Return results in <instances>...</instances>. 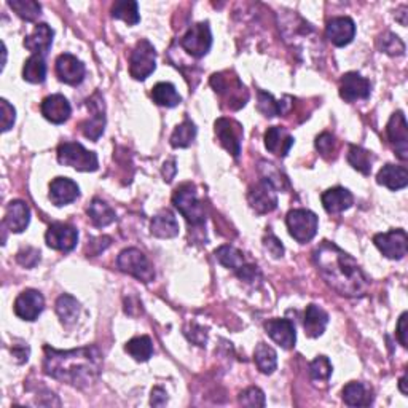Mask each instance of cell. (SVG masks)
Here are the masks:
<instances>
[{"label": "cell", "mask_w": 408, "mask_h": 408, "mask_svg": "<svg viewBox=\"0 0 408 408\" xmlns=\"http://www.w3.org/2000/svg\"><path fill=\"white\" fill-rule=\"evenodd\" d=\"M260 174L262 180L271 183L276 190H284L289 185L287 178H285L275 165H271L268 161H260Z\"/></svg>", "instance_id": "cell-43"}, {"label": "cell", "mask_w": 408, "mask_h": 408, "mask_svg": "<svg viewBox=\"0 0 408 408\" xmlns=\"http://www.w3.org/2000/svg\"><path fill=\"white\" fill-rule=\"evenodd\" d=\"M86 107L91 113V118L80 125L81 133L90 141H98L106 128V106L101 93H94L90 99H86Z\"/></svg>", "instance_id": "cell-11"}, {"label": "cell", "mask_w": 408, "mask_h": 408, "mask_svg": "<svg viewBox=\"0 0 408 408\" xmlns=\"http://www.w3.org/2000/svg\"><path fill=\"white\" fill-rule=\"evenodd\" d=\"M373 160L375 158H373L372 152L365 151V148L359 147V146H350L348 161H350V165L356 169V171L362 173L364 175H369L372 173Z\"/></svg>", "instance_id": "cell-39"}, {"label": "cell", "mask_w": 408, "mask_h": 408, "mask_svg": "<svg viewBox=\"0 0 408 408\" xmlns=\"http://www.w3.org/2000/svg\"><path fill=\"white\" fill-rule=\"evenodd\" d=\"M156 69V51L148 40L142 39L136 44L129 56V73L134 80H146Z\"/></svg>", "instance_id": "cell-8"}, {"label": "cell", "mask_w": 408, "mask_h": 408, "mask_svg": "<svg viewBox=\"0 0 408 408\" xmlns=\"http://www.w3.org/2000/svg\"><path fill=\"white\" fill-rule=\"evenodd\" d=\"M236 275L241 281H246V282L254 284V285H255V282L262 281V273H260V270L255 267V265L246 263L240 271H238Z\"/></svg>", "instance_id": "cell-51"}, {"label": "cell", "mask_w": 408, "mask_h": 408, "mask_svg": "<svg viewBox=\"0 0 408 408\" xmlns=\"http://www.w3.org/2000/svg\"><path fill=\"white\" fill-rule=\"evenodd\" d=\"M407 317L408 315L407 312H402V316L399 319V324H397V340L400 342V345L407 348L408 346V338H407Z\"/></svg>", "instance_id": "cell-53"}, {"label": "cell", "mask_w": 408, "mask_h": 408, "mask_svg": "<svg viewBox=\"0 0 408 408\" xmlns=\"http://www.w3.org/2000/svg\"><path fill=\"white\" fill-rule=\"evenodd\" d=\"M248 201L257 214H268L277 208V193L271 183L260 180L249 190Z\"/></svg>", "instance_id": "cell-16"}, {"label": "cell", "mask_w": 408, "mask_h": 408, "mask_svg": "<svg viewBox=\"0 0 408 408\" xmlns=\"http://www.w3.org/2000/svg\"><path fill=\"white\" fill-rule=\"evenodd\" d=\"M240 404L244 407H265V394L258 387H248L240 394Z\"/></svg>", "instance_id": "cell-47"}, {"label": "cell", "mask_w": 408, "mask_h": 408, "mask_svg": "<svg viewBox=\"0 0 408 408\" xmlns=\"http://www.w3.org/2000/svg\"><path fill=\"white\" fill-rule=\"evenodd\" d=\"M53 37H54V31L46 23H40L36 26V29L24 39V46L29 51H32V54H40L44 56L50 51L51 45H53Z\"/></svg>", "instance_id": "cell-26"}, {"label": "cell", "mask_w": 408, "mask_h": 408, "mask_svg": "<svg viewBox=\"0 0 408 408\" xmlns=\"http://www.w3.org/2000/svg\"><path fill=\"white\" fill-rule=\"evenodd\" d=\"M166 402H168V392L163 389V387H160V386L153 387L152 397H151V404L153 407H163V405H166Z\"/></svg>", "instance_id": "cell-54"}, {"label": "cell", "mask_w": 408, "mask_h": 408, "mask_svg": "<svg viewBox=\"0 0 408 408\" xmlns=\"http://www.w3.org/2000/svg\"><path fill=\"white\" fill-rule=\"evenodd\" d=\"M46 246L61 250V253H71L78 243V231L69 223H53L45 235Z\"/></svg>", "instance_id": "cell-13"}, {"label": "cell", "mask_w": 408, "mask_h": 408, "mask_svg": "<svg viewBox=\"0 0 408 408\" xmlns=\"http://www.w3.org/2000/svg\"><path fill=\"white\" fill-rule=\"evenodd\" d=\"M173 204L179 209V213L185 217V220L193 227H200L206 223V210L204 204L198 198L195 185L192 183H183L182 187L175 190L173 196Z\"/></svg>", "instance_id": "cell-3"}, {"label": "cell", "mask_w": 408, "mask_h": 408, "mask_svg": "<svg viewBox=\"0 0 408 408\" xmlns=\"http://www.w3.org/2000/svg\"><path fill=\"white\" fill-rule=\"evenodd\" d=\"M372 93L370 81L357 72L345 73L340 80V96L346 102H356L360 99H369Z\"/></svg>", "instance_id": "cell-17"}, {"label": "cell", "mask_w": 408, "mask_h": 408, "mask_svg": "<svg viewBox=\"0 0 408 408\" xmlns=\"http://www.w3.org/2000/svg\"><path fill=\"white\" fill-rule=\"evenodd\" d=\"M175 173H178V168H175L174 160H169L165 163V165H163V175H165L166 182H171L174 179Z\"/></svg>", "instance_id": "cell-56"}, {"label": "cell", "mask_w": 408, "mask_h": 408, "mask_svg": "<svg viewBox=\"0 0 408 408\" xmlns=\"http://www.w3.org/2000/svg\"><path fill=\"white\" fill-rule=\"evenodd\" d=\"M265 330H267L270 338L280 345L281 348L290 350L295 346V325L289 319H270V321L265 322Z\"/></svg>", "instance_id": "cell-20"}, {"label": "cell", "mask_w": 408, "mask_h": 408, "mask_svg": "<svg viewBox=\"0 0 408 408\" xmlns=\"http://www.w3.org/2000/svg\"><path fill=\"white\" fill-rule=\"evenodd\" d=\"M80 303L77 302V298H73L69 294L61 295L56 300V312L61 319V322L64 325H72L77 322V319L80 316Z\"/></svg>", "instance_id": "cell-32"}, {"label": "cell", "mask_w": 408, "mask_h": 408, "mask_svg": "<svg viewBox=\"0 0 408 408\" xmlns=\"http://www.w3.org/2000/svg\"><path fill=\"white\" fill-rule=\"evenodd\" d=\"M80 196V188L69 178H56L50 183V200L54 206H67Z\"/></svg>", "instance_id": "cell-22"}, {"label": "cell", "mask_w": 408, "mask_h": 408, "mask_svg": "<svg viewBox=\"0 0 408 408\" xmlns=\"http://www.w3.org/2000/svg\"><path fill=\"white\" fill-rule=\"evenodd\" d=\"M31 222V209L21 200L11 201L5 210L4 225L9 227L13 233H23Z\"/></svg>", "instance_id": "cell-23"}, {"label": "cell", "mask_w": 408, "mask_h": 408, "mask_svg": "<svg viewBox=\"0 0 408 408\" xmlns=\"http://www.w3.org/2000/svg\"><path fill=\"white\" fill-rule=\"evenodd\" d=\"M215 134L217 139L225 148L228 153H231L238 158L241 155V141H243V126L238 121L231 118H219L215 121Z\"/></svg>", "instance_id": "cell-12"}, {"label": "cell", "mask_w": 408, "mask_h": 408, "mask_svg": "<svg viewBox=\"0 0 408 408\" xmlns=\"http://www.w3.org/2000/svg\"><path fill=\"white\" fill-rule=\"evenodd\" d=\"M23 78L29 83H44L46 78V64L44 56L32 54L31 58H27L23 67Z\"/></svg>", "instance_id": "cell-36"}, {"label": "cell", "mask_w": 408, "mask_h": 408, "mask_svg": "<svg viewBox=\"0 0 408 408\" xmlns=\"http://www.w3.org/2000/svg\"><path fill=\"white\" fill-rule=\"evenodd\" d=\"M86 213L88 215H90V219L94 225L99 228L111 225V223L117 220V214H115V210L101 198H94L90 203V206H88Z\"/></svg>", "instance_id": "cell-31"}, {"label": "cell", "mask_w": 408, "mask_h": 408, "mask_svg": "<svg viewBox=\"0 0 408 408\" xmlns=\"http://www.w3.org/2000/svg\"><path fill=\"white\" fill-rule=\"evenodd\" d=\"M85 64L71 53H64L56 59L58 78L66 85L77 86L85 78Z\"/></svg>", "instance_id": "cell-18"}, {"label": "cell", "mask_w": 408, "mask_h": 408, "mask_svg": "<svg viewBox=\"0 0 408 408\" xmlns=\"http://www.w3.org/2000/svg\"><path fill=\"white\" fill-rule=\"evenodd\" d=\"M210 86L214 88L217 94H220V96L225 99L227 106L231 111H238V108L244 107L249 99L246 86L241 83L240 78L230 72L214 73V76L210 77Z\"/></svg>", "instance_id": "cell-4"}, {"label": "cell", "mask_w": 408, "mask_h": 408, "mask_svg": "<svg viewBox=\"0 0 408 408\" xmlns=\"http://www.w3.org/2000/svg\"><path fill=\"white\" fill-rule=\"evenodd\" d=\"M151 231L156 238L169 240V238H175L179 235V222L171 210H161L160 214L153 217L151 223Z\"/></svg>", "instance_id": "cell-29"}, {"label": "cell", "mask_w": 408, "mask_h": 408, "mask_svg": "<svg viewBox=\"0 0 408 408\" xmlns=\"http://www.w3.org/2000/svg\"><path fill=\"white\" fill-rule=\"evenodd\" d=\"M182 49L185 50L190 56L203 58L209 53L213 46V34H210L209 23H196L185 32V36L180 39Z\"/></svg>", "instance_id": "cell-9"}, {"label": "cell", "mask_w": 408, "mask_h": 408, "mask_svg": "<svg viewBox=\"0 0 408 408\" xmlns=\"http://www.w3.org/2000/svg\"><path fill=\"white\" fill-rule=\"evenodd\" d=\"M405 11H407V6L404 5L402 9H400V11L396 13V19H397V21H399L400 24H402V26H407V19H405L407 13H405Z\"/></svg>", "instance_id": "cell-57"}, {"label": "cell", "mask_w": 408, "mask_h": 408, "mask_svg": "<svg viewBox=\"0 0 408 408\" xmlns=\"http://www.w3.org/2000/svg\"><path fill=\"white\" fill-rule=\"evenodd\" d=\"M316 148L324 158H335L337 156V139L332 133H322L316 138Z\"/></svg>", "instance_id": "cell-46"}, {"label": "cell", "mask_w": 408, "mask_h": 408, "mask_svg": "<svg viewBox=\"0 0 408 408\" xmlns=\"http://www.w3.org/2000/svg\"><path fill=\"white\" fill-rule=\"evenodd\" d=\"M11 355H13V357L16 359L18 364L27 362V359H29V348H27V346H23V345H16L11 348Z\"/></svg>", "instance_id": "cell-55"}, {"label": "cell", "mask_w": 408, "mask_h": 408, "mask_svg": "<svg viewBox=\"0 0 408 408\" xmlns=\"http://www.w3.org/2000/svg\"><path fill=\"white\" fill-rule=\"evenodd\" d=\"M44 117L51 121L53 125H63L71 117V104L63 94H51V96L45 98L42 106H40Z\"/></svg>", "instance_id": "cell-21"}, {"label": "cell", "mask_w": 408, "mask_h": 408, "mask_svg": "<svg viewBox=\"0 0 408 408\" xmlns=\"http://www.w3.org/2000/svg\"><path fill=\"white\" fill-rule=\"evenodd\" d=\"M294 138L289 134L285 128L281 126H271L265 133V147L270 153H275L276 156H287L292 146H294Z\"/></svg>", "instance_id": "cell-24"}, {"label": "cell", "mask_w": 408, "mask_h": 408, "mask_svg": "<svg viewBox=\"0 0 408 408\" xmlns=\"http://www.w3.org/2000/svg\"><path fill=\"white\" fill-rule=\"evenodd\" d=\"M117 267L120 271L128 273L129 276H133L142 282H152L155 280V270L152 263L148 262L144 253H141L136 248L121 250L117 258Z\"/></svg>", "instance_id": "cell-6"}, {"label": "cell", "mask_w": 408, "mask_h": 408, "mask_svg": "<svg viewBox=\"0 0 408 408\" xmlns=\"http://www.w3.org/2000/svg\"><path fill=\"white\" fill-rule=\"evenodd\" d=\"M44 351V372L58 382L73 387H88L101 375L102 352L98 346L59 351L45 345Z\"/></svg>", "instance_id": "cell-2"}, {"label": "cell", "mask_w": 408, "mask_h": 408, "mask_svg": "<svg viewBox=\"0 0 408 408\" xmlns=\"http://www.w3.org/2000/svg\"><path fill=\"white\" fill-rule=\"evenodd\" d=\"M343 402L348 407H369L373 402L372 389L359 382H351L343 389Z\"/></svg>", "instance_id": "cell-30"}, {"label": "cell", "mask_w": 408, "mask_h": 408, "mask_svg": "<svg viewBox=\"0 0 408 408\" xmlns=\"http://www.w3.org/2000/svg\"><path fill=\"white\" fill-rule=\"evenodd\" d=\"M379 49L389 56H402V54H405V44L392 32L383 34L382 39H379Z\"/></svg>", "instance_id": "cell-45"}, {"label": "cell", "mask_w": 408, "mask_h": 408, "mask_svg": "<svg viewBox=\"0 0 408 408\" xmlns=\"http://www.w3.org/2000/svg\"><path fill=\"white\" fill-rule=\"evenodd\" d=\"M125 351L133 359L138 360V362H146V360L151 359L153 355V343L151 337L147 335L134 337L126 343Z\"/></svg>", "instance_id": "cell-35"}, {"label": "cell", "mask_w": 408, "mask_h": 408, "mask_svg": "<svg viewBox=\"0 0 408 408\" xmlns=\"http://www.w3.org/2000/svg\"><path fill=\"white\" fill-rule=\"evenodd\" d=\"M377 182L379 185H384L389 190H402L408 185V171L405 166H396V165H386L377 175Z\"/></svg>", "instance_id": "cell-28"}, {"label": "cell", "mask_w": 408, "mask_h": 408, "mask_svg": "<svg viewBox=\"0 0 408 408\" xmlns=\"http://www.w3.org/2000/svg\"><path fill=\"white\" fill-rule=\"evenodd\" d=\"M387 139L394 147V152L400 160H408V125L404 112H396L386 126Z\"/></svg>", "instance_id": "cell-15"}, {"label": "cell", "mask_w": 408, "mask_h": 408, "mask_svg": "<svg viewBox=\"0 0 408 408\" xmlns=\"http://www.w3.org/2000/svg\"><path fill=\"white\" fill-rule=\"evenodd\" d=\"M58 161L64 166H71L77 171L93 173L99 168L98 155L78 144V142H64L58 147Z\"/></svg>", "instance_id": "cell-5"}, {"label": "cell", "mask_w": 408, "mask_h": 408, "mask_svg": "<svg viewBox=\"0 0 408 408\" xmlns=\"http://www.w3.org/2000/svg\"><path fill=\"white\" fill-rule=\"evenodd\" d=\"M16 260L19 265H23L26 268H34L40 262V250L36 248L21 249L16 254Z\"/></svg>", "instance_id": "cell-48"}, {"label": "cell", "mask_w": 408, "mask_h": 408, "mask_svg": "<svg viewBox=\"0 0 408 408\" xmlns=\"http://www.w3.org/2000/svg\"><path fill=\"white\" fill-rule=\"evenodd\" d=\"M319 275L340 295L357 298L367 295L370 289V280L359 263L335 243L322 241L312 253Z\"/></svg>", "instance_id": "cell-1"}, {"label": "cell", "mask_w": 408, "mask_h": 408, "mask_svg": "<svg viewBox=\"0 0 408 408\" xmlns=\"http://www.w3.org/2000/svg\"><path fill=\"white\" fill-rule=\"evenodd\" d=\"M10 9L16 13L19 18L26 19V21H37V18L42 15V6L36 0H10Z\"/></svg>", "instance_id": "cell-42"}, {"label": "cell", "mask_w": 408, "mask_h": 408, "mask_svg": "<svg viewBox=\"0 0 408 408\" xmlns=\"http://www.w3.org/2000/svg\"><path fill=\"white\" fill-rule=\"evenodd\" d=\"M322 206L329 214H340L343 210L350 209L355 203V196L351 195L350 190L343 187H333L325 190L321 196Z\"/></svg>", "instance_id": "cell-25"}, {"label": "cell", "mask_w": 408, "mask_h": 408, "mask_svg": "<svg viewBox=\"0 0 408 408\" xmlns=\"http://www.w3.org/2000/svg\"><path fill=\"white\" fill-rule=\"evenodd\" d=\"M196 138V126L193 121L183 120L182 123L174 129L171 136V146L174 148H185L188 147Z\"/></svg>", "instance_id": "cell-41"}, {"label": "cell", "mask_w": 408, "mask_h": 408, "mask_svg": "<svg viewBox=\"0 0 408 408\" xmlns=\"http://www.w3.org/2000/svg\"><path fill=\"white\" fill-rule=\"evenodd\" d=\"M45 308V298L40 294L39 290L27 289L21 292L16 297L15 305H13V310H15V315L23 319V321H36V319L42 315V311Z\"/></svg>", "instance_id": "cell-14"}, {"label": "cell", "mask_w": 408, "mask_h": 408, "mask_svg": "<svg viewBox=\"0 0 408 408\" xmlns=\"http://www.w3.org/2000/svg\"><path fill=\"white\" fill-rule=\"evenodd\" d=\"M327 324H329V315L321 308V306L312 305V303L306 306L305 321H303L306 335L311 338L321 337L325 332Z\"/></svg>", "instance_id": "cell-27"}, {"label": "cell", "mask_w": 408, "mask_h": 408, "mask_svg": "<svg viewBox=\"0 0 408 408\" xmlns=\"http://www.w3.org/2000/svg\"><path fill=\"white\" fill-rule=\"evenodd\" d=\"M257 111L263 113L265 117L268 118H273V117H280L285 112V107H284V102L276 101L273 96H271L270 93L267 91H262L258 90L257 91Z\"/></svg>", "instance_id": "cell-40"}, {"label": "cell", "mask_w": 408, "mask_h": 408, "mask_svg": "<svg viewBox=\"0 0 408 408\" xmlns=\"http://www.w3.org/2000/svg\"><path fill=\"white\" fill-rule=\"evenodd\" d=\"M112 16L121 19L129 26H134L141 21L139 5L134 0H118L112 5Z\"/></svg>", "instance_id": "cell-37"}, {"label": "cell", "mask_w": 408, "mask_h": 408, "mask_svg": "<svg viewBox=\"0 0 408 408\" xmlns=\"http://www.w3.org/2000/svg\"><path fill=\"white\" fill-rule=\"evenodd\" d=\"M289 233L297 243H310L317 233L319 219L317 215L308 209H294L285 217Z\"/></svg>", "instance_id": "cell-7"}, {"label": "cell", "mask_w": 408, "mask_h": 408, "mask_svg": "<svg viewBox=\"0 0 408 408\" xmlns=\"http://www.w3.org/2000/svg\"><path fill=\"white\" fill-rule=\"evenodd\" d=\"M215 257L220 265H223V267L231 271H235V273H238V271L246 265L244 254L233 246H220L215 250Z\"/></svg>", "instance_id": "cell-38"}, {"label": "cell", "mask_w": 408, "mask_h": 408, "mask_svg": "<svg viewBox=\"0 0 408 408\" xmlns=\"http://www.w3.org/2000/svg\"><path fill=\"white\" fill-rule=\"evenodd\" d=\"M373 243L379 249V253L391 260H400L407 255L408 236L402 228L391 230L387 233H378L373 236Z\"/></svg>", "instance_id": "cell-10"}, {"label": "cell", "mask_w": 408, "mask_h": 408, "mask_svg": "<svg viewBox=\"0 0 408 408\" xmlns=\"http://www.w3.org/2000/svg\"><path fill=\"white\" fill-rule=\"evenodd\" d=\"M0 107H2V131L6 133V131H10L13 125H15L16 111L6 99L0 101Z\"/></svg>", "instance_id": "cell-49"}, {"label": "cell", "mask_w": 408, "mask_h": 408, "mask_svg": "<svg viewBox=\"0 0 408 408\" xmlns=\"http://www.w3.org/2000/svg\"><path fill=\"white\" fill-rule=\"evenodd\" d=\"M325 36L335 46H346L356 36V24L350 16L332 18L325 27Z\"/></svg>", "instance_id": "cell-19"}, {"label": "cell", "mask_w": 408, "mask_h": 408, "mask_svg": "<svg viewBox=\"0 0 408 408\" xmlns=\"http://www.w3.org/2000/svg\"><path fill=\"white\" fill-rule=\"evenodd\" d=\"M152 99L155 104L163 107H175L182 102L180 94L175 91V86L168 81H160L152 90Z\"/></svg>", "instance_id": "cell-34"}, {"label": "cell", "mask_w": 408, "mask_h": 408, "mask_svg": "<svg viewBox=\"0 0 408 408\" xmlns=\"http://www.w3.org/2000/svg\"><path fill=\"white\" fill-rule=\"evenodd\" d=\"M111 243H112V240L108 236H99V238H96V240H91L90 244H88V248H86L88 255H91V257L99 255L101 253H104L108 246H111Z\"/></svg>", "instance_id": "cell-52"}, {"label": "cell", "mask_w": 408, "mask_h": 408, "mask_svg": "<svg viewBox=\"0 0 408 408\" xmlns=\"http://www.w3.org/2000/svg\"><path fill=\"white\" fill-rule=\"evenodd\" d=\"M254 362L257 369L265 375H271L277 367V355L276 351L267 343H258L254 352Z\"/></svg>", "instance_id": "cell-33"}, {"label": "cell", "mask_w": 408, "mask_h": 408, "mask_svg": "<svg viewBox=\"0 0 408 408\" xmlns=\"http://www.w3.org/2000/svg\"><path fill=\"white\" fill-rule=\"evenodd\" d=\"M263 248L273 258H281L284 255L282 243L277 240V238L271 233V231L268 235H265V238H263Z\"/></svg>", "instance_id": "cell-50"}, {"label": "cell", "mask_w": 408, "mask_h": 408, "mask_svg": "<svg viewBox=\"0 0 408 408\" xmlns=\"http://www.w3.org/2000/svg\"><path fill=\"white\" fill-rule=\"evenodd\" d=\"M310 377L315 382H327L332 375V364L329 357L325 356H317L315 360L310 362Z\"/></svg>", "instance_id": "cell-44"}, {"label": "cell", "mask_w": 408, "mask_h": 408, "mask_svg": "<svg viewBox=\"0 0 408 408\" xmlns=\"http://www.w3.org/2000/svg\"><path fill=\"white\" fill-rule=\"evenodd\" d=\"M405 383H407V375H404L402 378H400V382H399V387H400V391H402V394H407V387H405Z\"/></svg>", "instance_id": "cell-58"}]
</instances>
